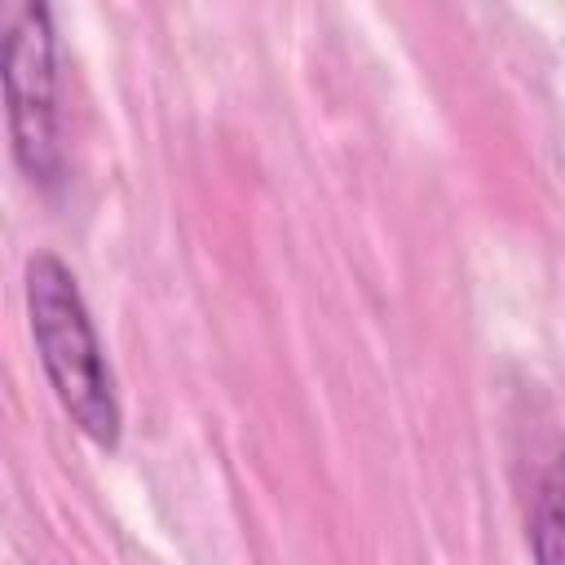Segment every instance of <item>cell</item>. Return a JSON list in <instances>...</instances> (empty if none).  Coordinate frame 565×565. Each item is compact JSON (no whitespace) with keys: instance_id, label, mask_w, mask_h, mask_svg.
Masks as SVG:
<instances>
[{"instance_id":"6da1fadb","label":"cell","mask_w":565,"mask_h":565,"mask_svg":"<svg viewBox=\"0 0 565 565\" xmlns=\"http://www.w3.org/2000/svg\"><path fill=\"white\" fill-rule=\"evenodd\" d=\"M26 313L31 335L44 362V375L62 402V411L79 424L84 437L115 450L119 446V397L110 366L102 358L93 318L75 287V274L53 256L35 252L26 260Z\"/></svg>"},{"instance_id":"7a4b0ae2","label":"cell","mask_w":565,"mask_h":565,"mask_svg":"<svg viewBox=\"0 0 565 565\" xmlns=\"http://www.w3.org/2000/svg\"><path fill=\"white\" fill-rule=\"evenodd\" d=\"M4 106L18 168L35 185L62 177L57 141V35L49 4H22L4 35Z\"/></svg>"},{"instance_id":"3957f363","label":"cell","mask_w":565,"mask_h":565,"mask_svg":"<svg viewBox=\"0 0 565 565\" xmlns=\"http://www.w3.org/2000/svg\"><path fill=\"white\" fill-rule=\"evenodd\" d=\"M530 543H534V565H565V450L547 463L539 481Z\"/></svg>"}]
</instances>
